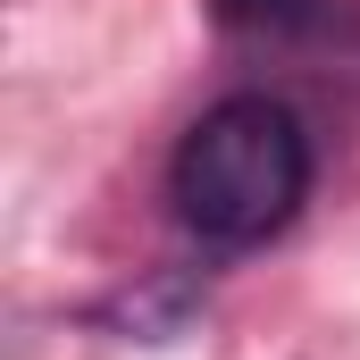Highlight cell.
I'll use <instances>...</instances> for the list:
<instances>
[{
	"label": "cell",
	"instance_id": "cell-1",
	"mask_svg": "<svg viewBox=\"0 0 360 360\" xmlns=\"http://www.w3.org/2000/svg\"><path fill=\"white\" fill-rule=\"evenodd\" d=\"M168 201L210 252H252L310 201V134L276 92H226L168 160Z\"/></svg>",
	"mask_w": 360,
	"mask_h": 360
},
{
	"label": "cell",
	"instance_id": "cell-2",
	"mask_svg": "<svg viewBox=\"0 0 360 360\" xmlns=\"http://www.w3.org/2000/svg\"><path fill=\"white\" fill-rule=\"evenodd\" d=\"M226 34H260V42H302V34H335L352 8L344 0H210Z\"/></svg>",
	"mask_w": 360,
	"mask_h": 360
}]
</instances>
